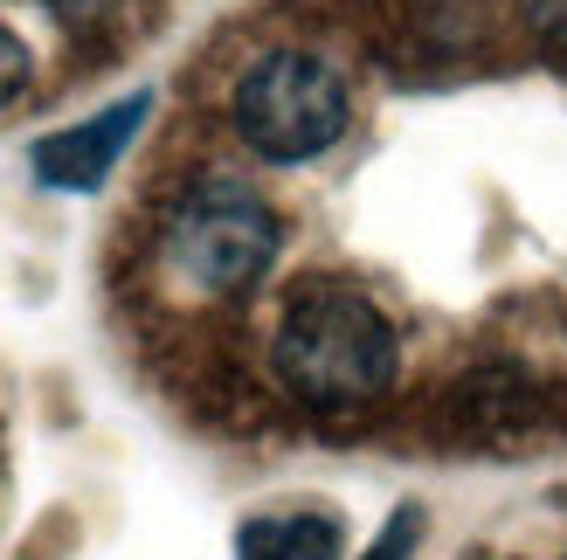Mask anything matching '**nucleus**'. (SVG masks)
Instances as JSON below:
<instances>
[{
	"label": "nucleus",
	"instance_id": "obj_1",
	"mask_svg": "<svg viewBox=\"0 0 567 560\" xmlns=\"http://www.w3.org/2000/svg\"><path fill=\"white\" fill-rule=\"evenodd\" d=\"M270 367L284 381V395H298L305 408H367L394 387L402 367V340H394L388 312L353 284L311 277V284L284 304L277 340H270Z\"/></svg>",
	"mask_w": 567,
	"mask_h": 560
},
{
	"label": "nucleus",
	"instance_id": "obj_2",
	"mask_svg": "<svg viewBox=\"0 0 567 560\" xmlns=\"http://www.w3.org/2000/svg\"><path fill=\"white\" fill-rule=\"evenodd\" d=\"M229 125L257 159L305 166V159L332 153L353 125L347 76L311 49H264L229 91Z\"/></svg>",
	"mask_w": 567,
	"mask_h": 560
},
{
	"label": "nucleus",
	"instance_id": "obj_3",
	"mask_svg": "<svg viewBox=\"0 0 567 560\" xmlns=\"http://www.w3.org/2000/svg\"><path fill=\"white\" fill-rule=\"evenodd\" d=\"M277 249H284V221H277V208L264 194L243 187V180L187 187L174 201V215H166V229H159L166 270H174L181 284L208 291V298L249 291L277 263Z\"/></svg>",
	"mask_w": 567,
	"mask_h": 560
},
{
	"label": "nucleus",
	"instance_id": "obj_4",
	"mask_svg": "<svg viewBox=\"0 0 567 560\" xmlns=\"http://www.w3.org/2000/svg\"><path fill=\"white\" fill-rule=\"evenodd\" d=\"M153 118V91H132L118 104H104L97 118H76L63 132H42L35 146H28V166H35V180L55 187V194H97L111 180V166L125 159V146Z\"/></svg>",
	"mask_w": 567,
	"mask_h": 560
},
{
	"label": "nucleus",
	"instance_id": "obj_5",
	"mask_svg": "<svg viewBox=\"0 0 567 560\" xmlns=\"http://www.w3.org/2000/svg\"><path fill=\"white\" fill-rule=\"evenodd\" d=\"M347 526L332 512H257L236 526V560H339Z\"/></svg>",
	"mask_w": 567,
	"mask_h": 560
},
{
	"label": "nucleus",
	"instance_id": "obj_6",
	"mask_svg": "<svg viewBox=\"0 0 567 560\" xmlns=\"http://www.w3.org/2000/svg\"><path fill=\"white\" fill-rule=\"evenodd\" d=\"M519 21L547 55H567V0H519Z\"/></svg>",
	"mask_w": 567,
	"mask_h": 560
},
{
	"label": "nucleus",
	"instance_id": "obj_7",
	"mask_svg": "<svg viewBox=\"0 0 567 560\" xmlns=\"http://www.w3.org/2000/svg\"><path fill=\"white\" fill-rule=\"evenodd\" d=\"M415 540H422V506H402V512L381 526V540L367 547L360 560H409V553H415Z\"/></svg>",
	"mask_w": 567,
	"mask_h": 560
},
{
	"label": "nucleus",
	"instance_id": "obj_8",
	"mask_svg": "<svg viewBox=\"0 0 567 560\" xmlns=\"http://www.w3.org/2000/svg\"><path fill=\"white\" fill-rule=\"evenodd\" d=\"M28 70H35L28 63V42L14 35V28H0V104H14L28 91Z\"/></svg>",
	"mask_w": 567,
	"mask_h": 560
},
{
	"label": "nucleus",
	"instance_id": "obj_9",
	"mask_svg": "<svg viewBox=\"0 0 567 560\" xmlns=\"http://www.w3.org/2000/svg\"><path fill=\"white\" fill-rule=\"evenodd\" d=\"M42 8H49L55 21H70V28H97V21L118 14V0H42Z\"/></svg>",
	"mask_w": 567,
	"mask_h": 560
}]
</instances>
